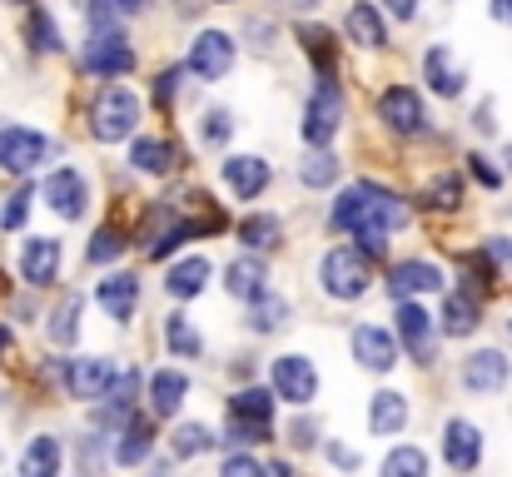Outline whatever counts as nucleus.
Segmentation results:
<instances>
[{
  "mask_svg": "<svg viewBox=\"0 0 512 477\" xmlns=\"http://www.w3.org/2000/svg\"><path fill=\"white\" fill-rule=\"evenodd\" d=\"M329 224L343 229V234H358V229H368V224H378V229H403V224H408V199H398L393 189H383V184H373V179H358V184H348L339 199H334Z\"/></svg>",
  "mask_w": 512,
  "mask_h": 477,
  "instance_id": "obj_1",
  "label": "nucleus"
},
{
  "mask_svg": "<svg viewBox=\"0 0 512 477\" xmlns=\"http://www.w3.org/2000/svg\"><path fill=\"white\" fill-rule=\"evenodd\" d=\"M135 125H140V95L130 85H105L90 105V135L100 145H120L135 135Z\"/></svg>",
  "mask_w": 512,
  "mask_h": 477,
  "instance_id": "obj_2",
  "label": "nucleus"
},
{
  "mask_svg": "<svg viewBox=\"0 0 512 477\" xmlns=\"http://www.w3.org/2000/svg\"><path fill=\"white\" fill-rule=\"evenodd\" d=\"M319 284H324L329 299H343V304L363 299L368 284H373V254H363V249H329L319 259Z\"/></svg>",
  "mask_w": 512,
  "mask_h": 477,
  "instance_id": "obj_3",
  "label": "nucleus"
},
{
  "mask_svg": "<svg viewBox=\"0 0 512 477\" xmlns=\"http://www.w3.org/2000/svg\"><path fill=\"white\" fill-rule=\"evenodd\" d=\"M274 398L269 388H239L229 398V443H269L274 438Z\"/></svg>",
  "mask_w": 512,
  "mask_h": 477,
  "instance_id": "obj_4",
  "label": "nucleus"
},
{
  "mask_svg": "<svg viewBox=\"0 0 512 477\" xmlns=\"http://www.w3.org/2000/svg\"><path fill=\"white\" fill-rule=\"evenodd\" d=\"M85 70L100 75V80H115V75H130V70H135V45L125 40L120 25H90V40H85Z\"/></svg>",
  "mask_w": 512,
  "mask_h": 477,
  "instance_id": "obj_5",
  "label": "nucleus"
},
{
  "mask_svg": "<svg viewBox=\"0 0 512 477\" xmlns=\"http://www.w3.org/2000/svg\"><path fill=\"white\" fill-rule=\"evenodd\" d=\"M60 155L55 140H45L40 130H25V125H5L0 130V169L5 174H35L45 159Z\"/></svg>",
  "mask_w": 512,
  "mask_h": 477,
  "instance_id": "obj_6",
  "label": "nucleus"
},
{
  "mask_svg": "<svg viewBox=\"0 0 512 477\" xmlns=\"http://www.w3.org/2000/svg\"><path fill=\"white\" fill-rule=\"evenodd\" d=\"M378 120H383L393 135H408V140L428 135V110H423V95H418V90H408V85H388V90L378 95Z\"/></svg>",
  "mask_w": 512,
  "mask_h": 477,
  "instance_id": "obj_7",
  "label": "nucleus"
},
{
  "mask_svg": "<svg viewBox=\"0 0 512 477\" xmlns=\"http://www.w3.org/2000/svg\"><path fill=\"white\" fill-rule=\"evenodd\" d=\"M184 70L194 80H224L234 70V40L224 30H199L189 40V55H184Z\"/></svg>",
  "mask_w": 512,
  "mask_h": 477,
  "instance_id": "obj_8",
  "label": "nucleus"
},
{
  "mask_svg": "<svg viewBox=\"0 0 512 477\" xmlns=\"http://www.w3.org/2000/svg\"><path fill=\"white\" fill-rule=\"evenodd\" d=\"M339 125H343L339 90H334V80H319V95H314V100H309V110H304V145L329 150V145H334V135H339Z\"/></svg>",
  "mask_w": 512,
  "mask_h": 477,
  "instance_id": "obj_9",
  "label": "nucleus"
},
{
  "mask_svg": "<svg viewBox=\"0 0 512 477\" xmlns=\"http://www.w3.org/2000/svg\"><path fill=\"white\" fill-rule=\"evenodd\" d=\"M512 378V358L503 348H478V353H468L463 358V388L468 393H478V398H493V393H503Z\"/></svg>",
  "mask_w": 512,
  "mask_h": 477,
  "instance_id": "obj_10",
  "label": "nucleus"
},
{
  "mask_svg": "<svg viewBox=\"0 0 512 477\" xmlns=\"http://www.w3.org/2000/svg\"><path fill=\"white\" fill-rule=\"evenodd\" d=\"M40 199L60 214V219H85V204H90V179L80 169H50L45 184H40Z\"/></svg>",
  "mask_w": 512,
  "mask_h": 477,
  "instance_id": "obj_11",
  "label": "nucleus"
},
{
  "mask_svg": "<svg viewBox=\"0 0 512 477\" xmlns=\"http://www.w3.org/2000/svg\"><path fill=\"white\" fill-rule=\"evenodd\" d=\"M274 393H279L284 403H294V408H309V403L319 398V373H314V363H309L304 353L274 358Z\"/></svg>",
  "mask_w": 512,
  "mask_h": 477,
  "instance_id": "obj_12",
  "label": "nucleus"
},
{
  "mask_svg": "<svg viewBox=\"0 0 512 477\" xmlns=\"http://www.w3.org/2000/svg\"><path fill=\"white\" fill-rule=\"evenodd\" d=\"M115 363L110 358H70L65 363V388H70V398H80V403H100L110 388H115Z\"/></svg>",
  "mask_w": 512,
  "mask_h": 477,
  "instance_id": "obj_13",
  "label": "nucleus"
},
{
  "mask_svg": "<svg viewBox=\"0 0 512 477\" xmlns=\"http://www.w3.org/2000/svg\"><path fill=\"white\" fill-rule=\"evenodd\" d=\"M443 463L453 473H478V463H483V433L468 418H448V428H443Z\"/></svg>",
  "mask_w": 512,
  "mask_h": 477,
  "instance_id": "obj_14",
  "label": "nucleus"
},
{
  "mask_svg": "<svg viewBox=\"0 0 512 477\" xmlns=\"http://www.w3.org/2000/svg\"><path fill=\"white\" fill-rule=\"evenodd\" d=\"M353 358L368 373H388L398 363V338L388 328H378V323H358L353 328Z\"/></svg>",
  "mask_w": 512,
  "mask_h": 477,
  "instance_id": "obj_15",
  "label": "nucleus"
},
{
  "mask_svg": "<svg viewBox=\"0 0 512 477\" xmlns=\"http://www.w3.org/2000/svg\"><path fill=\"white\" fill-rule=\"evenodd\" d=\"M398 338L408 343L418 363H433V318L418 299H398Z\"/></svg>",
  "mask_w": 512,
  "mask_h": 477,
  "instance_id": "obj_16",
  "label": "nucleus"
},
{
  "mask_svg": "<svg viewBox=\"0 0 512 477\" xmlns=\"http://www.w3.org/2000/svg\"><path fill=\"white\" fill-rule=\"evenodd\" d=\"M423 80H428V90L443 95V100H458V95L468 90V75H463V65L448 55V45H433V50L423 55Z\"/></svg>",
  "mask_w": 512,
  "mask_h": 477,
  "instance_id": "obj_17",
  "label": "nucleus"
},
{
  "mask_svg": "<svg viewBox=\"0 0 512 477\" xmlns=\"http://www.w3.org/2000/svg\"><path fill=\"white\" fill-rule=\"evenodd\" d=\"M269 179H274L269 159H259V155H229L224 159V184H229L239 199H259V194L269 189Z\"/></svg>",
  "mask_w": 512,
  "mask_h": 477,
  "instance_id": "obj_18",
  "label": "nucleus"
},
{
  "mask_svg": "<svg viewBox=\"0 0 512 477\" xmlns=\"http://www.w3.org/2000/svg\"><path fill=\"white\" fill-rule=\"evenodd\" d=\"M478 323H483V299H478V294H468V289H453V294H443V314H438V328H443L448 338H468V333H478Z\"/></svg>",
  "mask_w": 512,
  "mask_h": 477,
  "instance_id": "obj_19",
  "label": "nucleus"
},
{
  "mask_svg": "<svg viewBox=\"0 0 512 477\" xmlns=\"http://www.w3.org/2000/svg\"><path fill=\"white\" fill-rule=\"evenodd\" d=\"M60 274V239H25L20 244V279L45 289Z\"/></svg>",
  "mask_w": 512,
  "mask_h": 477,
  "instance_id": "obj_20",
  "label": "nucleus"
},
{
  "mask_svg": "<svg viewBox=\"0 0 512 477\" xmlns=\"http://www.w3.org/2000/svg\"><path fill=\"white\" fill-rule=\"evenodd\" d=\"M95 299H100V309L115 318V323H130L135 309H140V279L135 274H110V279H100V289H95Z\"/></svg>",
  "mask_w": 512,
  "mask_h": 477,
  "instance_id": "obj_21",
  "label": "nucleus"
},
{
  "mask_svg": "<svg viewBox=\"0 0 512 477\" xmlns=\"http://www.w3.org/2000/svg\"><path fill=\"white\" fill-rule=\"evenodd\" d=\"M343 30H348V40H353V45H363V50H383V45H388L383 10H378V5H368V0H353V5H348Z\"/></svg>",
  "mask_w": 512,
  "mask_h": 477,
  "instance_id": "obj_22",
  "label": "nucleus"
},
{
  "mask_svg": "<svg viewBox=\"0 0 512 477\" xmlns=\"http://www.w3.org/2000/svg\"><path fill=\"white\" fill-rule=\"evenodd\" d=\"M408 418H413V408H408L403 393H393V388L373 393V403H368V433H373V438H393V433H403Z\"/></svg>",
  "mask_w": 512,
  "mask_h": 477,
  "instance_id": "obj_23",
  "label": "nucleus"
},
{
  "mask_svg": "<svg viewBox=\"0 0 512 477\" xmlns=\"http://www.w3.org/2000/svg\"><path fill=\"white\" fill-rule=\"evenodd\" d=\"M388 289H393V299L438 294V289H443V274H438V264H428V259H408V264H398V269H393Z\"/></svg>",
  "mask_w": 512,
  "mask_h": 477,
  "instance_id": "obj_24",
  "label": "nucleus"
},
{
  "mask_svg": "<svg viewBox=\"0 0 512 477\" xmlns=\"http://www.w3.org/2000/svg\"><path fill=\"white\" fill-rule=\"evenodd\" d=\"M140 383H145V373L140 368H130V373H120L115 378V388L100 398V423H115V428H125L130 418H135V398H140Z\"/></svg>",
  "mask_w": 512,
  "mask_h": 477,
  "instance_id": "obj_25",
  "label": "nucleus"
},
{
  "mask_svg": "<svg viewBox=\"0 0 512 477\" xmlns=\"http://www.w3.org/2000/svg\"><path fill=\"white\" fill-rule=\"evenodd\" d=\"M209 274H214V264H209L204 254L179 259V264H170V274H165V294H170V299H199V294L209 289Z\"/></svg>",
  "mask_w": 512,
  "mask_h": 477,
  "instance_id": "obj_26",
  "label": "nucleus"
},
{
  "mask_svg": "<svg viewBox=\"0 0 512 477\" xmlns=\"http://www.w3.org/2000/svg\"><path fill=\"white\" fill-rule=\"evenodd\" d=\"M184 393H189V378H184L179 368H160V373L150 378V413H155V418H174V413L184 408Z\"/></svg>",
  "mask_w": 512,
  "mask_h": 477,
  "instance_id": "obj_27",
  "label": "nucleus"
},
{
  "mask_svg": "<svg viewBox=\"0 0 512 477\" xmlns=\"http://www.w3.org/2000/svg\"><path fill=\"white\" fill-rule=\"evenodd\" d=\"M150 453H155V433H150V423L130 418V423L120 428V438H115V463H120V468H140Z\"/></svg>",
  "mask_w": 512,
  "mask_h": 477,
  "instance_id": "obj_28",
  "label": "nucleus"
},
{
  "mask_svg": "<svg viewBox=\"0 0 512 477\" xmlns=\"http://www.w3.org/2000/svg\"><path fill=\"white\" fill-rule=\"evenodd\" d=\"M239 239H244V249L269 254V249H279V239H284V219H279V214H244V219H239Z\"/></svg>",
  "mask_w": 512,
  "mask_h": 477,
  "instance_id": "obj_29",
  "label": "nucleus"
},
{
  "mask_svg": "<svg viewBox=\"0 0 512 477\" xmlns=\"http://www.w3.org/2000/svg\"><path fill=\"white\" fill-rule=\"evenodd\" d=\"M60 463H65L60 443L50 433H40V438H30V448L20 458V477H60Z\"/></svg>",
  "mask_w": 512,
  "mask_h": 477,
  "instance_id": "obj_30",
  "label": "nucleus"
},
{
  "mask_svg": "<svg viewBox=\"0 0 512 477\" xmlns=\"http://www.w3.org/2000/svg\"><path fill=\"white\" fill-rule=\"evenodd\" d=\"M264 279H269V274H264V259H259V254H249V259H234V264H229V294H234V299H244V304L264 294Z\"/></svg>",
  "mask_w": 512,
  "mask_h": 477,
  "instance_id": "obj_31",
  "label": "nucleus"
},
{
  "mask_svg": "<svg viewBox=\"0 0 512 477\" xmlns=\"http://www.w3.org/2000/svg\"><path fill=\"white\" fill-rule=\"evenodd\" d=\"M179 150H174L170 140H135L130 145V164L140 169V174H170Z\"/></svg>",
  "mask_w": 512,
  "mask_h": 477,
  "instance_id": "obj_32",
  "label": "nucleus"
},
{
  "mask_svg": "<svg viewBox=\"0 0 512 477\" xmlns=\"http://www.w3.org/2000/svg\"><path fill=\"white\" fill-rule=\"evenodd\" d=\"M25 35H30V50H35V55H60V50H65L55 15H50V10H40V5L30 10V20H25Z\"/></svg>",
  "mask_w": 512,
  "mask_h": 477,
  "instance_id": "obj_33",
  "label": "nucleus"
},
{
  "mask_svg": "<svg viewBox=\"0 0 512 477\" xmlns=\"http://www.w3.org/2000/svg\"><path fill=\"white\" fill-rule=\"evenodd\" d=\"M80 309H85V294H65L60 299V309L50 314V323H45V333H50V343H75V333H80Z\"/></svg>",
  "mask_w": 512,
  "mask_h": 477,
  "instance_id": "obj_34",
  "label": "nucleus"
},
{
  "mask_svg": "<svg viewBox=\"0 0 512 477\" xmlns=\"http://www.w3.org/2000/svg\"><path fill=\"white\" fill-rule=\"evenodd\" d=\"M284 318H289V299L284 294H259V299H249V328L254 333H274V328H284Z\"/></svg>",
  "mask_w": 512,
  "mask_h": 477,
  "instance_id": "obj_35",
  "label": "nucleus"
},
{
  "mask_svg": "<svg viewBox=\"0 0 512 477\" xmlns=\"http://www.w3.org/2000/svg\"><path fill=\"white\" fill-rule=\"evenodd\" d=\"M214 443H219V438H214L204 423H179V428L170 433V453L174 458H199V453H209Z\"/></svg>",
  "mask_w": 512,
  "mask_h": 477,
  "instance_id": "obj_36",
  "label": "nucleus"
},
{
  "mask_svg": "<svg viewBox=\"0 0 512 477\" xmlns=\"http://www.w3.org/2000/svg\"><path fill=\"white\" fill-rule=\"evenodd\" d=\"M165 343H170L174 358H199V353H204V338L194 333V323H189L184 314L165 318Z\"/></svg>",
  "mask_w": 512,
  "mask_h": 477,
  "instance_id": "obj_37",
  "label": "nucleus"
},
{
  "mask_svg": "<svg viewBox=\"0 0 512 477\" xmlns=\"http://www.w3.org/2000/svg\"><path fill=\"white\" fill-rule=\"evenodd\" d=\"M299 40H304V50L314 55V70H319V80H334V35L324 30V25H304L299 30Z\"/></svg>",
  "mask_w": 512,
  "mask_h": 477,
  "instance_id": "obj_38",
  "label": "nucleus"
},
{
  "mask_svg": "<svg viewBox=\"0 0 512 477\" xmlns=\"http://www.w3.org/2000/svg\"><path fill=\"white\" fill-rule=\"evenodd\" d=\"M125 249H130V239H125L115 224H100L95 239L85 244V264H110V259H120Z\"/></svg>",
  "mask_w": 512,
  "mask_h": 477,
  "instance_id": "obj_39",
  "label": "nucleus"
},
{
  "mask_svg": "<svg viewBox=\"0 0 512 477\" xmlns=\"http://www.w3.org/2000/svg\"><path fill=\"white\" fill-rule=\"evenodd\" d=\"M378 477H428V453L423 448H393L383 458Z\"/></svg>",
  "mask_w": 512,
  "mask_h": 477,
  "instance_id": "obj_40",
  "label": "nucleus"
},
{
  "mask_svg": "<svg viewBox=\"0 0 512 477\" xmlns=\"http://www.w3.org/2000/svg\"><path fill=\"white\" fill-rule=\"evenodd\" d=\"M423 199L433 209H458L463 204V174H433L428 189H423Z\"/></svg>",
  "mask_w": 512,
  "mask_h": 477,
  "instance_id": "obj_41",
  "label": "nucleus"
},
{
  "mask_svg": "<svg viewBox=\"0 0 512 477\" xmlns=\"http://www.w3.org/2000/svg\"><path fill=\"white\" fill-rule=\"evenodd\" d=\"M299 179H304L309 189H329V184H339V159L329 155V150H319V155H309V159H304Z\"/></svg>",
  "mask_w": 512,
  "mask_h": 477,
  "instance_id": "obj_42",
  "label": "nucleus"
},
{
  "mask_svg": "<svg viewBox=\"0 0 512 477\" xmlns=\"http://www.w3.org/2000/svg\"><path fill=\"white\" fill-rule=\"evenodd\" d=\"M229 135H234V115H229V110H204V115H199V140H204L209 150L229 145Z\"/></svg>",
  "mask_w": 512,
  "mask_h": 477,
  "instance_id": "obj_43",
  "label": "nucleus"
},
{
  "mask_svg": "<svg viewBox=\"0 0 512 477\" xmlns=\"http://www.w3.org/2000/svg\"><path fill=\"white\" fill-rule=\"evenodd\" d=\"M174 95H179V65H165V70L155 75V105H160V110H170Z\"/></svg>",
  "mask_w": 512,
  "mask_h": 477,
  "instance_id": "obj_44",
  "label": "nucleus"
},
{
  "mask_svg": "<svg viewBox=\"0 0 512 477\" xmlns=\"http://www.w3.org/2000/svg\"><path fill=\"white\" fill-rule=\"evenodd\" d=\"M219 477H274L264 463H254L249 453H234V458H224V473Z\"/></svg>",
  "mask_w": 512,
  "mask_h": 477,
  "instance_id": "obj_45",
  "label": "nucleus"
},
{
  "mask_svg": "<svg viewBox=\"0 0 512 477\" xmlns=\"http://www.w3.org/2000/svg\"><path fill=\"white\" fill-rule=\"evenodd\" d=\"M80 468L90 477L105 468V438H85V443H80Z\"/></svg>",
  "mask_w": 512,
  "mask_h": 477,
  "instance_id": "obj_46",
  "label": "nucleus"
},
{
  "mask_svg": "<svg viewBox=\"0 0 512 477\" xmlns=\"http://www.w3.org/2000/svg\"><path fill=\"white\" fill-rule=\"evenodd\" d=\"M468 169H473V179H478V184H488V189H498V184H503V169H498V164H488V155H468Z\"/></svg>",
  "mask_w": 512,
  "mask_h": 477,
  "instance_id": "obj_47",
  "label": "nucleus"
},
{
  "mask_svg": "<svg viewBox=\"0 0 512 477\" xmlns=\"http://www.w3.org/2000/svg\"><path fill=\"white\" fill-rule=\"evenodd\" d=\"M25 209H30V189H20V194H10V204H5V214H0V224H5V229H20V224H25Z\"/></svg>",
  "mask_w": 512,
  "mask_h": 477,
  "instance_id": "obj_48",
  "label": "nucleus"
},
{
  "mask_svg": "<svg viewBox=\"0 0 512 477\" xmlns=\"http://www.w3.org/2000/svg\"><path fill=\"white\" fill-rule=\"evenodd\" d=\"M483 249H488V259H498L503 269H512V239H503V234H493V239H488Z\"/></svg>",
  "mask_w": 512,
  "mask_h": 477,
  "instance_id": "obj_49",
  "label": "nucleus"
},
{
  "mask_svg": "<svg viewBox=\"0 0 512 477\" xmlns=\"http://www.w3.org/2000/svg\"><path fill=\"white\" fill-rule=\"evenodd\" d=\"M329 458L339 463L343 473H353V468H358V453H353V448H343V443H334V438H329Z\"/></svg>",
  "mask_w": 512,
  "mask_h": 477,
  "instance_id": "obj_50",
  "label": "nucleus"
},
{
  "mask_svg": "<svg viewBox=\"0 0 512 477\" xmlns=\"http://www.w3.org/2000/svg\"><path fill=\"white\" fill-rule=\"evenodd\" d=\"M383 10L398 20H418V0H383Z\"/></svg>",
  "mask_w": 512,
  "mask_h": 477,
  "instance_id": "obj_51",
  "label": "nucleus"
},
{
  "mask_svg": "<svg viewBox=\"0 0 512 477\" xmlns=\"http://www.w3.org/2000/svg\"><path fill=\"white\" fill-rule=\"evenodd\" d=\"M488 10H493V20L512 25V0H488Z\"/></svg>",
  "mask_w": 512,
  "mask_h": 477,
  "instance_id": "obj_52",
  "label": "nucleus"
},
{
  "mask_svg": "<svg viewBox=\"0 0 512 477\" xmlns=\"http://www.w3.org/2000/svg\"><path fill=\"white\" fill-rule=\"evenodd\" d=\"M473 125H478V130H493V105H478V115H473Z\"/></svg>",
  "mask_w": 512,
  "mask_h": 477,
  "instance_id": "obj_53",
  "label": "nucleus"
},
{
  "mask_svg": "<svg viewBox=\"0 0 512 477\" xmlns=\"http://www.w3.org/2000/svg\"><path fill=\"white\" fill-rule=\"evenodd\" d=\"M269 473L274 477H294V468H289V463H269Z\"/></svg>",
  "mask_w": 512,
  "mask_h": 477,
  "instance_id": "obj_54",
  "label": "nucleus"
},
{
  "mask_svg": "<svg viewBox=\"0 0 512 477\" xmlns=\"http://www.w3.org/2000/svg\"><path fill=\"white\" fill-rule=\"evenodd\" d=\"M5 348H10V328L0 323V353H5Z\"/></svg>",
  "mask_w": 512,
  "mask_h": 477,
  "instance_id": "obj_55",
  "label": "nucleus"
},
{
  "mask_svg": "<svg viewBox=\"0 0 512 477\" xmlns=\"http://www.w3.org/2000/svg\"><path fill=\"white\" fill-rule=\"evenodd\" d=\"M5 294H10V279H5V274H0V299H5Z\"/></svg>",
  "mask_w": 512,
  "mask_h": 477,
  "instance_id": "obj_56",
  "label": "nucleus"
},
{
  "mask_svg": "<svg viewBox=\"0 0 512 477\" xmlns=\"http://www.w3.org/2000/svg\"><path fill=\"white\" fill-rule=\"evenodd\" d=\"M284 5H299V10H309V5H314V0H284Z\"/></svg>",
  "mask_w": 512,
  "mask_h": 477,
  "instance_id": "obj_57",
  "label": "nucleus"
},
{
  "mask_svg": "<svg viewBox=\"0 0 512 477\" xmlns=\"http://www.w3.org/2000/svg\"><path fill=\"white\" fill-rule=\"evenodd\" d=\"M15 5H35V0H15Z\"/></svg>",
  "mask_w": 512,
  "mask_h": 477,
  "instance_id": "obj_58",
  "label": "nucleus"
},
{
  "mask_svg": "<svg viewBox=\"0 0 512 477\" xmlns=\"http://www.w3.org/2000/svg\"><path fill=\"white\" fill-rule=\"evenodd\" d=\"M219 5H229V0H219Z\"/></svg>",
  "mask_w": 512,
  "mask_h": 477,
  "instance_id": "obj_59",
  "label": "nucleus"
},
{
  "mask_svg": "<svg viewBox=\"0 0 512 477\" xmlns=\"http://www.w3.org/2000/svg\"><path fill=\"white\" fill-rule=\"evenodd\" d=\"M508 159H512V150H508Z\"/></svg>",
  "mask_w": 512,
  "mask_h": 477,
  "instance_id": "obj_60",
  "label": "nucleus"
}]
</instances>
